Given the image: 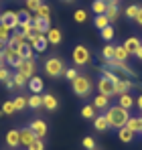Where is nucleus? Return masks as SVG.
Returning a JSON list of instances; mask_svg holds the SVG:
<instances>
[{"instance_id":"423d86ee","label":"nucleus","mask_w":142,"mask_h":150,"mask_svg":"<svg viewBox=\"0 0 142 150\" xmlns=\"http://www.w3.org/2000/svg\"><path fill=\"white\" fill-rule=\"evenodd\" d=\"M18 59H23V51L12 47V45H6V49H4V63H8V65L14 67Z\"/></svg>"},{"instance_id":"c756f323","label":"nucleus","mask_w":142,"mask_h":150,"mask_svg":"<svg viewBox=\"0 0 142 150\" xmlns=\"http://www.w3.org/2000/svg\"><path fill=\"white\" fill-rule=\"evenodd\" d=\"M12 101H14L16 112H21V110H26V108H28V98H24V96H16Z\"/></svg>"},{"instance_id":"bb28decb","label":"nucleus","mask_w":142,"mask_h":150,"mask_svg":"<svg viewBox=\"0 0 142 150\" xmlns=\"http://www.w3.org/2000/svg\"><path fill=\"white\" fill-rule=\"evenodd\" d=\"M128 57H130V53L124 49V45H122V47H120V45L114 47V59H116V61H126Z\"/></svg>"},{"instance_id":"f3484780","label":"nucleus","mask_w":142,"mask_h":150,"mask_svg":"<svg viewBox=\"0 0 142 150\" xmlns=\"http://www.w3.org/2000/svg\"><path fill=\"white\" fill-rule=\"evenodd\" d=\"M140 39H138V37H128V39H126V43H124V49L128 51V53H130V55H134V53H136V51L140 49Z\"/></svg>"},{"instance_id":"052dcab7","label":"nucleus","mask_w":142,"mask_h":150,"mask_svg":"<svg viewBox=\"0 0 142 150\" xmlns=\"http://www.w3.org/2000/svg\"><path fill=\"white\" fill-rule=\"evenodd\" d=\"M0 14H2V12H0Z\"/></svg>"},{"instance_id":"ea45409f","label":"nucleus","mask_w":142,"mask_h":150,"mask_svg":"<svg viewBox=\"0 0 142 150\" xmlns=\"http://www.w3.org/2000/svg\"><path fill=\"white\" fill-rule=\"evenodd\" d=\"M102 57H104V61L114 59V45H106V47H104V51H102Z\"/></svg>"},{"instance_id":"9d476101","label":"nucleus","mask_w":142,"mask_h":150,"mask_svg":"<svg viewBox=\"0 0 142 150\" xmlns=\"http://www.w3.org/2000/svg\"><path fill=\"white\" fill-rule=\"evenodd\" d=\"M8 45H12V47H16V49H24V45H26V39H24V35L21 30H12V35H10V39H8Z\"/></svg>"},{"instance_id":"a18cd8bd","label":"nucleus","mask_w":142,"mask_h":150,"mask_svg":"<svg viewBox=\"0 0 142 150\" xmlns=\"http://www.w3.org/2000/svg\"><path fill=\"white\" fill-rule=\"evenodd\" d=\"M18 16H21V21H33V18H35V14H33L28 8H23V10H18Z\"/></svg>"},{"instance_id":"5701e85b","label":"nucleus","mask_w":142,"mask_h":150,"mask_svg":"<svg viewBox=\"0 0 142 150\" xmlns=\"http://www.w3.org/2000/svg\"><path fill=\"white\" fill-rule=\"evenodd\" d=\"M132 87H136L130 79H120V83L116 85V96H120V93H128Z\"/></svg>"},{"instance_id":"72a5a7b5","label":"nucleus","mask_w":142,"mask_h":150,"mask_svg":"<svg viewBox=\"0 0 142 150\" xmlns=\"http://www.w3.org/2000/svg\"><path fill=\"white\" fill-rule=\"evenodd\" d=\"M102 77H106V79H110V81L114 83V87H116V85L120 83V77H118L116 73H112L110 69H102Z\"/></svg>"},{"instance_id":"4d7b16f0","label":"nucleus","mask_w":142,"mask_h":150,"mask_svg":"<svg viewBox=\"0 0 142 150\" xmlns=\"http://www.w3.org/2000/svg\"><path fill=\"white\" fill-rule=\"evenodd\" d=\"M140 118H142V112H140Z\"/></svg>"},{"instance_id":"20e7f679","label":"nucleus","mask_w":142,"mask_h":150,"mask_svg":"<svg viewBox=\"0 0 142 150\" xmlns=\"http://www.w3.org/2000/svg\"><path fill=\"white\" fill-rule=\"evenodd\" d=\"M71 59L75 63V67H85L89 61H92V53L85 45H75L73 53H71Z\"/></svg>"},{"instance_id":"4468645a","label":"nucleus","mask_w":142,"mask_h":150,"mask_svg":"<svg viewBox=\"0 0 142 150\" xmlns=\"http://www.w3.org/2000/svg\"><path fill=\"white\" fill-rule=\"evenodd\" d=\"M35 69H37V63H35V59H31V61H24L23 65L18 67V73H23L26 79H31L35 75Z\"/></svg>"},{"instance_id":"393cba45","label":"nucleus","mask_w":142,"mask_h":150,"mask_svg":"<svg viewBox=\"0 0 142 150\" xmlns=\"http://www.w3.org/2000/svg\"><path fill=\"white\" fill-rule=\"evenodd\" d=\"M92 10H94V14H106V10H108V2L106 0H94V4H92Z\"/></svg>"},{"instance_id":"f704fd0d","label":"nucleus","mask_w":142,"mask_h":150,"mask_svg":"<svg viewBox=\"0 0 142 150\" xmlns=\"http://www.w3.org/2000/svg\"><path fill=\"white\" fill-rule=\"evenodd\" d=\"M18 30L23 33L24 37H26V35H31V33H33V21H21V26H18Z\"/></svg>"},{"instance_id":"473e14b6","label":"nucleus","mask_w":142,"mask_h":150,"mask_svg":"<svg viewBox=\"0 0 142 150\" xmlns=\"http://www.w3.org/2000/svg\"><path fill=\"white\" fill-rule=\"evenodd\" d=\"M99 33H102V39H104V41H112V39H114V35H116V33H114V26H112V25H108L106 28H102Z\"/></svg>"},{"instance_id":"2f4dec72","label":"nucleus","mask_w":142,"mask_h":150,"mask_svg":"<svg viewBox=\"0 0 142 150\" xmlns=\"http://www.w3.org/2000/svg\"><path fill=\"white\" fill-rule=\"evenodd\" d=\"M81 118H85V120H95V108L94 105H83V108H81Z\"/></svg>"},{"instance_id":"dca6fc26","label":"nucleus","mask_w":142,"mask_h":150,"mask_svg":"<svg viewBox=\"0 0 142 150\" xmlns=\"http://www.w3.org/2000/svg\"><path fill=\"white\" fill-rule=\"evenodd\" d=\"M26 87L33 91V93H41L43 91V87H45V83H43V79L41 77H37V75H33L31 79H28V83H26Z\"/></svg>"},{"instance_id":"cd10ccee","label":"nucleus","mask_w":142,"mask_h":150,"mask_svg":"<svg viewBox=\"0 0 142 150\" xmlns=\"http://www.w3.org/2000/svg\"><path fill=\"white\" fill-rule=\"evenodd\" d=\"M28 108H33V110L43 108V96H41V93H33V96L28 98Z\"/></svg>"},{"instance_id":"4c0bfd02","label":"nucleus","mask_w":142,"mask_h":150,"mask_svg":"<svg viewBox=\"0 0 142 150\" xmlns=\"http://www.w3.org/2000/svg\"><path fill=\"white\" fill-rule=\"evenodd\" d=\"M12 79H14V83H16V87H24V85L28 83V79H26V77H24L23 73H18V71H16V73L12 75Z\"/></svg>"},{"instance_id":"49530a36","label":"nucleus","mask_w":142,"mask_h":150,"mask_svg":"<svg viewBox=\"0 0 142 150\" xmlns=\"http://www.w3.org/2000/svg\"><path fill=\"white\" fill-rule=\"evenodd\" d=\"M10 77H12V73H10V71H8L4 65H0V81H2V83H6Z\"/></svg>"},{"instance_id":"4be33fe9","label":"nucleus","mask_w":142,"mask_h":150,"mask_svg":"<svg viewBox=\"0 0 142 150\" xmlns=\"http://www.w3.org/2000/svg\"><path fill=\"white\" fill-rule=\"evenodd\" d=\"M134 136H136V134H134V132H130L126 126L118 130V138H120V142H124V144H130V142L134 140Z\"/></svg>"},{"instance_id":"37998d69","label":"nucleus","mask_w":142,"mask_h":150,"mask_svg":"<svg viewBox=\"0 0 142 150\" xmlns=\"http://www.w3.org/2000/svg\"><path fill=\"white\" fill-rule=\"evenodd\" d=\"M136 14H138V6H136V4H130V6L126 8V16H128L130 21H134Z\"/></svg>"},{"instance_id":"de8ad7c7","label":"nucleus","mask_w":142,"mask_h":150,"mask_svg":"<svg viewBox=\"0 0 142 150\" xmlns=\"http://www.w3.org/2000/svg\"><path fill=\"white\" fill-rule=\"evenodd\" d=\"M65 77H67V79H69V81H73V79H75V77H77V75H79V71H77V69H75V67H69V69H65Z\"/></svg>"},{"instance_id":"58836bf2","label":"nucleus","mask_w":142,"mask_h":150,"mask_svg":"<svg viewBox=\"0 0 142 150\" xmlns=\"http://www.w3.org/2000/svg\"><path fill=\"white\" fill-rule=\"evenodd\" d=\"M2 114H6V116H10V114H14L16 112V108H14V101H4V105H2V110H0Z\"/></svg>"},{"instance_id":"13d9d810","label":"nucleus","mask_w":142,"mask_h":150,"mask_svg":"<svg viewBox=\"0 0 142 150\" xmlns=\"http://www.w3.org/2000/svg\"><path fill=\"white\" fill-rule=\"evenodd\" d=\"M140 136H142V130H140Z\"/></svg>"},{"instance_id":"ddd939ff","label":"nucleus","mask_w":142,"mask_h":150,"mask_svg":"<svg viewBox=\"0 0 142 150\" xmlns=\"http://www.w3.org/2000/svg\"><path fill=\"white\" fill-rule=\"evenodd\" d=\"M6 146L8 148H18L21 146V134H18V130H8L6 132Z\"/></svg>"},{"instance_id":"bf43d9fd","label":"nucleus","mask_w":142,"mask_h":150,"mask_svg":"<svg viewBox=\"0 0 142 150\" xmlns=\"http://www.w3.org/2000/svg\"><path fill=\"white\" fill-rule=\"evenodd\" d=\"M116 2H120V0H116Z\"/></svg>"},{"instance_id":"a211bd4d","label":"nucleus","mask_w":142,"mask_h":150,"mask_svg":"<svg viewBox=\"0 0 142 150\" xmlns=\"http://www.w3.org/2000/svg\"><path fill=\"white\" fill-rule=\"evenodd\" d=\"M45 37H47V43H51V45H59V43H61V39H63L61 30H59V28H53V26L47 30V35H45Z\"/></svg>"},{"instance_id":"6e6552de","label":"nucleus","mask_w":142,"mask_h":150,"mask_svg":"<svg viewBox=\"0 0 142 150\" xmlns=\"http://www.w3.org/2000/svg\"><path fill=\"white\" fill-rule=\"evenodd\" d=\"M28 128L35 132V136H37V138H45V136H47V130H49L47 122H45V120H39V118H37V120H33V122L28 124Z\"/></svg>"},{"instance_id":"6ab92c4d","label":"nucleus","mask_w":142,"mask_h":150,"mask_svg":"<svg viewBox=\"0 0 142 150\" xmlns=\"http://www.w3.org/2000/svg\"><path fill=\"white\" fill-rule=\"evenodd\" d=\"M57 105H59V101H57L55 96H51V93H45V96H43V108H45V110L55 112V110H57Z\"/></svg>"},{"instance_id":"7c9ffc66","label":"nucleus","mask_w":142,"mask_h":150,"mask_svg":"<svg viewBox=\"0 0 142 150\" xmlns=\"http://www.w3.org/2000/svg\"><path fill=\"white\" fill-rule=\"evenodd\" d=\"M94 25H95V28H99V30H102V28H106V26L112 25V23L108 21V16H106V14H97V16L94 18Z\"/></svg>"},{"instance_id":"3c124183","label":"nucleus","mask_w":142,"mask_h":150,"mask_svg":"<svg viewBox=\"0 0 142 150\" xmlns=\"http://www.w3.org/2000/svg\"><path fill=\"white\" fill-rule=\"evenodd\" d=\"M136 108H138V110L142 112V93L138 96V98H136Z\"/></svg>"},{"instance_id":"a878e982","label":"nucleus","mask_w":142,"mask_h":150,"mask_svg":"<svg viewBox=\"0 0 142 150\" xmlns=\"http://www.w3.org/2000/svg\"><path fill=\"white\" fill-rule=\"evenodd\" d=\"M35 16H37V18H43V21H51V8H49V4L43 2V4L39 6V10L35 12Z\"/></svg>"},{"instance_id":"39448f33","label":"nucleus","mask_w":142,"mask_h":150,"mask_svg":"<svg viewBox=\"0 0 142 150\" xmlns=\"http://www.w3.org/2000/svg\"><path fill=\"white\" fill-rule=\"evenodd\" d=\"M0 23H2V25H8L12 30H18V26H21V16H18V12H14V10H6V12L0 14Z\"/></svg>"},{"instance_id":"c9c22d12","label":"nucleus","mask_w":142,"mask_h":150,"mask_svg":"<svg viewBox=\"0 0 142 150\" xmlns=\"http://www.w3.org/2000/svg\"><path fill=\"white\" fill-rule=\"evenodd\" d=\"M73 21H75V23H79V25H81V23H85V21H87V12H85V10H81V8H77V10L73 12Z\"/></svg>"},{"instance_id":"0eeeda50","label":"nucleus","mask_w":142,"mask_h":150,"mask_svg":"<svg viewBox=\"0 0 142 150\" xmlns=\"http://www.w3.org/2000/svg\"><path fill=\"white\" fill-rule=\"evenodd\" d=\"M97 89H99L102 96H108V98H114V96H116V87H114V83H112L110 79H106V77H99V81H97Z\"/></svg>"},{"instance_id":"b1692460","label":"nucleus","mask_w":142,"mask_h":150,"mask_svg":"<svg viewBox=\"0 0 142 150\" xmlns=\"http://www.w3.org/2000/svg\"><path fill=\"white\" fill-rule=\"evenodd\" d=\"M126 128H128L130 132H134V134H140V130H142V118H140V116H138V118H132V116H130V120H128Z\"/></svg>"},{"instance_id":"1a4fd4ad","label":"nucleus","mask_w":142,"mask_h":150,"mask_svg":"<svg viewBox=\"0 0 142 150\" xmlns=\"http://www.w3.org/2000/svg\"><path fill=\"white\" fill-rule=\"evenodd\" d=\"M18 134H21V146H23V148H28V146L35 142V138H37V136H35V132H33L28 126L21 128V130H18Z\"/></svg>"},{"instance_id":"864d4df0","label":"nucleus","mask_w":142,"mask_h":150,"mask_svg":"<svg viewBox=\"0 0 142 150\" xmlns=\"http://www.w3.org/2000/svg\"><path fill=\"white\" fill-rule=\"evenodd\" d=\"M6 45H8V43H2V41H0V53H2V51L6 49Z\"/></svg>"},{"instance_id":"c85d7f7f","label":"nucleus","mask_w":142,"mask_h":150,"mask_svg":"<svg viewBox=\"0 0 142 150\" xmlns=\"http://www.w3.org/2000/svg\"><path fill=\"white\" fill-rule=\"evenodd\" d=\"M94 126H95L97 132H106V130L110 128V126H108V120H106V116H95Z\"/></svg>"},{"instance_id":"5fc2aeb1","label":"nucleus","mask_w":142,"mask_h":150,"mask_svg":"<svg viewBox=\"0 0 142 150\" xmlns=\"http://www.w3.org/2000/svg\"><path fill=\"white\" fill-rule=\"evenodd\" d=\"M0 65H4V51L0 53Z\"/></svg>"},{"instance_id":"09e8293b","label":"nucleus","mask_w":142,"mask_h":150,"mask_svg":"<svg viewBox=\"0 0 142 150\" xmlns=\"http://www.w3.org/2000/svg\"><path fill=\"white\" fill-rule=\"evenodd\" d=\"M4 85H6V89H14V87H16V83H14V79H12V77H10Z\"/></svg>"},{"instance_id":"8fccbe9b","label":"nucleus","mask_w":142,"mask_h":150,"mask_svg":"<svg viewBox=\"0 0 142 150\" xmlns=\"http://www.w3.org/2000/svg\"><path fill=\"white\" fill-rule=\"evenodd\" d=\"M134 21L142 26V6H138V14H136V18H134Z\"/></svg>"},{"instance_id":"c03bdc74","label":"nucleus","mask_w":142,"mask_h":150,"mask_svg":"<svg viewBox=\"0 0 142 150\" xmlns=\"http://www.w3.org/2000/svg\"><path fill=\"white\" fill-rule=\"evenodd\" d=\"M26 150H45V142H43V138H35V142H33Z\"/></svg>"},{"instance_id":"412c9836","label":"nucleus","mask_w":142,"mask_h":150,"mask_svg":"<svg viewBox=\"0 0 142 150\" xmlns=\"http://www.w3.org/2000/svg\"><path fill=\"white\" fill-rule=\"evenodd\" d=\"M47 45L49 43H47V37H45V35H37V39L31 43V47L35 51H39V53H43V51L47 49Z\"/></svg>"},{"instance_id":"e433bc0d","label":"nucleus","mask_w":142,"mask_h":150,"mask_svg":"<svg viewBox=\"0 0 142 150\" xmlns=\"http://www.w3.org/2000/svg\"><path fill=\"white\" fill-rule=\"evenodd\" d=\"M23 59L24 61H31V59H35V49L31 47V43H26L23 49Z\"/></svg>"},{"instance_id":"a19ab883","label":"nucleus","mask_w":142,"mask_h":150,"mask_svg":"<svg viewBox=\"0 0 142 150\" xmlns=\"http://www.w3.org/2000/svg\"><path fill=\"white\" fill-rule=\"evenodd\" d=\"M24 2H26V8H28L31 12H37L39 6L43 4V0H24Z\"/></svg>"},{"instance_id":"2eb2a0df","label":"nucleus","mask_w":142,"mask_h":150,"mask_svg":"<svg viewBox=\"0 0 142 150\" xmlns=\"http://www.w3.org/2000/svg\"><path fill=\"white\" fill-rule=\"evenodd\" d=\"M118 101H120V103H118L120 108H124V110H128V112L136 105V100H134L130 93H120V96H118Z\"/></svg>"},{"instance_id":"7ed1b4c3","label":"nucleus","mask_w":142,"mask_h":150,"mask_svg":"<svg viewBox=\"0 0 142 150\" xmlns=\"http://www.w3.org/2000/svg\"><path fill=\"white\" fill-rule=\"evenodd\" d=\"M43 69H45V73L49 77H61L67 67H65V63L59 57H49L47 61H45V65H43Z\"/></svg>"},{"instance_id":"603ef678","label":"nucleus","mask_w":142,"mask_h":150,"mask_svg":"<svg viewBox=\"0 0 142 150\" xmlns=\"http://www.w3.org/2000/svg\"><path fill=\"white\" fill-rule=\"evenodd\" d=\"M134 55H136V59H140V61H142V45H140V49L136 51V53H134Z\"/></svg>"},{"instance_id":"f257e3e1","label":"nucleus","mask_w":142,"mask_h":150,"mask_svg":"<svg viewBox=\"0 0 142 150\" xmlns=\"http://www.w3.org/2000/svg\"><path fill=\"white\" fill-rule=\"evenodd\" d=\"M104 116L108 120V126L112 130H116V132H118L120 128H124V126L128 124V120H130V112L124 110V108H120V105H110Z\"/></svg>"},{"instance_id":"aec40b11","label":"nucleus","mask_w":142,"mask_h":150,"mask_svg":"<svg viewBox=\"0 0 142 150\" xmlns=\"http://www.w3.org/2000/svg\"><path fill=\"white\" fill-rule=\"evenodd\" d=\"M92 105H94L95 110H108V108H110V98H108V96H102V93H97Z\"/></svg>"},{"instance_id":"6e6d98bb","label":"nucleus","mask_w":142,"mask_h":150,"mask_svg":"<svg viewBox=\"0 0 142 150\" xmlns=\"http://www.w3.org/2000/svg\"><path fill=\"white\" fill-rule=\"evenodd\" d=\"M61 2H65V4H69V2H73V0H61Z\"/></svg>"},{"instance_id":"79ce46f5","label":"nucleus","mask_w":142,"mask_h":150,"mask_svg":"<svg viewBox=\"0 0 142 150\" xmlns=\"http://www.w3.org/2000/svg\"><path fill=\"white\" fill-rule=\"evenodd\" d=\"M81 144H83L85 150H95V140L92 138V136H85V138L81 140Z\"/></svg>"},{"instance_id":"f8f14e48","label":"nucleus","mask_w":142,"mask_h":150,"mask_svg":"<svg viewBox=\"0 0 142 150\" xmlns=\"http://www.w3.org/2000/svg\"><path fill=\"white\" fill-rule=\"evenodd\" d=\"M51 28V23L49 21H43V18H33V33H39V35H47V30Z\"/></svg>"},{"instance_id":"f03ea898","label":"nucleus","mask_w":142,"mask_h":150,"mask_svg":"<svg viewBox=\"0 0 142 150\" xmlns=\"http://www.w3.org/2000/svg\"><path fill=\"white\" fill-rule=\"evenodd\" d=\"M71 87H73V93L77 98H87L92 93V81H89L87 75H77L71 81Z\"/></svg>"},{"instance_id":"9b49d317","label":"nucleus","mask_w":142,"mask_h":150,"mask_svg":"<svg viewBox=\"0 0 142 150\" xmlns=\"http://www.w3.org/2000/svg\"><path fill=\"white\" fill-rule=\"evenodd\" d=\"M106 16H108V21L110 23H114V21H118L120 16V6L116 0H108V10H106Z\"/></svg>"}]
</instances>
